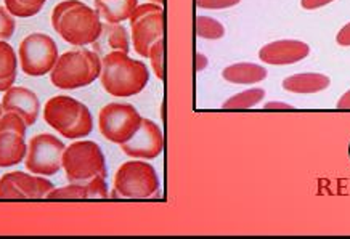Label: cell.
<instances>
[{"label": "cell", "instance_id": "cell-3", "mask_svg": "<svg viewBox=\"0 0 350 239\" xmlns=\"http://www.w3.org/2000/svg\"><path fill=\"white\" fill-rule=\"evenodd\" d=\"M100 55L81 47L59 55L53 70L50 71V82L62 90H76L94 84L100 79Z\"/></svg>", "mask_w": 350, "mask_h": 239}, {"label": "cell", "instance_id": "cell-28", "mask_svg": "<svg viewBox=\"0 0 350 239\" xmlns=\"http://www.w3.org/2000/svg\"><path fill=\"white\" fill-rule=\"evenodd\" d=\"M15 16H12L5 7H0V40L10 39L15 34Z\"/></svg>", "mask_w": 350, "mask_h": 239}, {"label": "cell", "instance_id": "cell-11", "mask_svg": "<svg viewBox=\"0 0 350 239\" xmlns=\"http://www.w3.org/2000/svg\"><path fill=\"white\" fill-rule=\"evenodd\" d=\"M53 188V183L42 175L15 170L0 177V199H40Z\"/></svg>", "mask_w": 350, "mask_h": 239}, {"label": "cell", "instance_id": "cell-5", "mask_svg": "<svg viewBox=\"0 0 350 239\" xmlns=\"http://www.w3.org/2000/svg\"><path fill=\"white\" fill-rule=\"evenodd\" d=\"M62 167L69 183L89 182L95 177L108 175L107 159L95 141H75L63 153Z\"/></svg>", "mask_w": 350, "mask_h": 239}, {"label": "cell", "instance_id": "cell-17", "mask_svg": "<svg viewBox=\"0 0 350 239\" xmlns=\"http://www.w3.org/2000/svg\"><path fill=\"white\" fill-rule=\"evenodd\" d=\"M329 77L319 72L293 74L283 81V89L291 94H319L329 87Z\"/></svg>", "mask_w": 350, "mask_h": 239}, {"label": "cell", "instance_id": "cell-2", "mask_svg": "<svg viewBox=\"0 0 350 239\" xmlns=\"http://www.w3.org/2000/svg\"><path fill=\"white\" fill-rule=\"evenodd\" d=\"M100 81L107 94L127 98L138 95L150 81V71L144 61L129 57L126 52H111L101 59Z\"/></svg>", "mask_w": 350, "mask_h": 239}, {"label": "cell", "instance_id": "cell-4", "mask_svg": "<svg viewBox=\"0 0 350 239\" xmlns=\"http://www.w3.org/2000/svg\"><path fill=\"white\" fill-rule=\"evenodd\" d=\"M44 119L50 127L68 140H82L94 130L89 108L68 95H57L45 103Z\"/></svg>", "mask_w": 350, "mask_h": 239}, {"label": "cell", "instance_id": "cell-7", "mask_svg": "<svg viewBox=\"0 0 350 239\" xmlns=\"http://www.w3.org/2000/svg\"><path fill=\"white\" fill-rule=\"evenodd\" d=\"M58 57L59 53L57 42L50 36L42 34V32H34V34L26 36L21 40L20 48H18L21 70L26 76L31 77H42L45 74H50Z\"/></svg>", "mask_w": 350, "mask_h": 239}, {"label": "cell", "instance_id": "cell-34", "mask_svg": "<svg viewBox=\"0 0 350 239\" xmlns=\"http://www.w3.org/2000/svg\"><path fill=\"white\" fill-rule=\"evenodd\" d=\"M338 108L339 109H350V90L345 92V94L340 96L338 101Z\"/></svg>", "mask_w": 350, "mask_h": 239}, {"label": "cell", "instance_id": "cell-16", "mask_svg": "<svg viewBox=\"0 0 350 239\" xmlns=\"http://www.w3.org/2000/svg\"><path fill=\"white\" fill-rule=\"evenodd\" d=\"M27 143L16 132H0V167H15L26 159Z\"/></svg>", "mask_w": 350, "mask_h": 239}, {"label": "cell", "instance_id": "cell-20", "mask_svg": "<svg viewBox=\"0 0 350 239\" xmlns=\"http://www.w3.org/2000/svg\"><path fill=\"white\" fill-rule=\"evenodd\" d=\"M18 72V57L7 40H0V92L13 87Z\"/></svg>", "mask_w": 350, "mask_h": 239}, {"label": "cell", "instance_id": "cell-35", "mask_svg": "<svg viewBox=\"0 0 350 239\" xmlns=\"http://www.w3.org/2000/svg\"><path fill=\"white\" fill-rule=\"evenodd\" d=\"M151 2H153V3H158V5H161V7H163V5H164V2H165V0H151Z\"/></svg>", "mask_w": 350, "mask_h": 239}, {"label": "cell", "instance_id": "cell-30", "mask_svg": "<svg viewBox=\"0 0 350 239\" xmlns=\"http://www.w3.org/2000/svg\"><path fill=\"white\" fill-rule=\"evenodd\" d=\"M336 42L342 47H350V23H347L336 36Z\"/></svg>", "mask_w": 350, "mask_h": 239}, {"label": "cell", "instance_id": "cell-1", "mask_svg": "<svg viewBox=\"0 0 350 239\" xmlns=\"http://www.w3.org/2000/svg\"><path fill=\"white\" fill-rule=\"evenodd\" d=\"M52 26L64 42L75 47L92 45L103 29V23L95 8L81 0L59 2L52 12Z\"/></svg>", "mask_w": 350, "mask_h": 239}, {"label": "cell", "instance_id": "cell-10", "mask_svg": "<svg viewBox=\"0 0 350 239\" xmlns=\"http://www.w3.org/2000/svg\"><path fill=\"white\" fill-rule=\"evenodd\" d=\"M66 146L52 133H39L27 143L25 159L26 169L31 173L42 177H52L62 169V159Z\"/></svg>", "mask_w": 350, "mask_h": 239}, {"label": "cell", "instance_id": "cell-13", "mask_svg": "<svg viewBox=\"0 0 350 239\" xmlns=\"http://www.w3.org/2000/svg\"><path fill=\"white\" fill-rule=\"evenodd\" d=\"M3 113L13 111L25 119L27 127L34 126L40 113V101L39 96L27 87H10L7 92H3L2 101Z\"/></svg>", "mask_w": 350, "mask_h": 239}, {"label": "cell", "instance_id": "cell-23", "mask_svg": "<svg viewBox=\"0 0 350 239\" xmlns=\"http://www.w3.org/2000/svg\"><path fill=\"white\" fill-rule=\"evenodd\" d=\"M5 8L12 16L16 18H31L36 16L42 10L47 0H3Z\"/></svg>", "mask_w": 350, "mask_h": 239}, {"label": "cell", "instance_id": "cell-21", "mask_svg": "<svg viewBox=\"0 0 350 239\" xmlns=\"http://www.w3.org/2000/svg\"><path fill=\"white\" fill-rule=\"evenodd\" d=\"M265 98V90L259 89H250L244 90L241 94L230 96V98L224 103V109H250L254 108Z\"/></svg>", "mask_w": 350, "mask_h": 239}, {"label": "cell", "instance_id": "cell-19", "mask_svg": "<svg viewBox=\"0 0 350 239\" xmlns=\"http://www.w3.org/2000/svg\"><path fill=\"white\" fill-rule=\"evenodd\" d=\"M138 5V0H95V10L105 23H119L129 20Z\"/></svg>", "mask_w": 350, "mask_h": 239}, {"label": "cell", "instance_id": "cell-9", "mask_svg": "<svg viewBox=\"0 0 350 239\" xmlns=\"http://www.w3.org/2000/svg\"><path fill=\"white\" fill-rule=\"evenodd\" d=\"M140 113L129 103H109L98 114L100 133L116 145L126 143L135 135L142 124Z\"/></svg>", "mask_w": 350, "mask_h": 239}, {"label": "cell", "instance_id": "cell-14", "mask_svg": "<svg viewBox=\"0 0 350 239\" xmlns=\"http://www.w3.org/2000/svg\"><path fill=\"white\" fill-rule=\"evenodd\" d=\"M308 53H310V47L301 40H276L260 48L259 58L260 61L271 66H286V64L302 61L308 57Z\"/></svg>", "mask_w": 350, "mask_h": 239}, {"label": "cell", "instance_id": "cell-15", "mask_svg": "<svg viewBox=\"0 0 350 239\" xmlns=\"http://www.w3.org/2000/svg\"><path fill=\"white\" fill-rule=\"evenodd\" d=\"M131 47V38L129 32L121 23H103V29H101L100 38L92 44V50L96 55H108L111 52H126L129 53Z\"/></svg>", "mask_w": 350, "mask_h": 239}, {"label": "cell", "instance_id": "cell-27", "mask_svg": "<svg viewBox=\"0 0 350 239\" xmlns=\"http://www.w3.org/2000/svg\"><path fill=\"white\" fill-rule=\"evenodd\" d=\"M108 196L107 178L98 175L87 182V199H107Z\"/></svg>", "mask_w": 350, "mask_h": 239}, {"label": "cell", "instance_id": "cell-6", "mask_svg": "<svg viewBox=\"0 0 350 239\" xmlns=\"http://www.w3.org/2000/svg\"><path fill=\"white\" fill-rule=\"evenodd\" d=\"M159 190V177L145 160H129L114 175V195L126 199H146Z\"/></svg>", "mask_w": 350, "mask_h": 239}, {"label": "cell", "instance_id": "cell-25", "mask_svg": "<svg viewBox=\"0 0 350 239\" xmlns=\"http://www.w3.org/2000/svg\"><path fill=\"white\" fill-rule=\"evenodd\" d=\"M164 52H165V44H164V39H161V40H158V42H154L153 45H151L150 55H148L154 74L159 81H164V76H165Z\"/></svg>", "mask_w": 350, "mask_h": 239}, {"label": "cell", "instance_id": "cell-31", "mask_svg": "<svg viewBox=\"0 0 350 239\" xmlns=\"http://www.w3.org/2000/svg\"><path fill=\"white\" fill-rule=\"evenodd\" d=\"M331 2H334V0H301V5L306 10H317V8L328 5Z\"/></svg>", "mask_w": 350, "mask_h": 239}, {"label": "cell", "instance_id": "cell-18", "mask_svg": "<svg viewBox=\"0 0 350 239\" xmlns=\"http://www.w3.org/2000/svg\"><path fill=\"white\" fill-rule=\"evenodd\" d=\"M222 77L230 84H257L267 77V70L254 63H234L225 68Z\"/></svg>", "mask_w": 350, "mask_h": 239}, {"label": "cell", "instance_id": "cell-8", "mask_svg": "<svg viewBox=\"0 0 350 239\" xmlns=\"http://www.w3.org/2000/svg\"><path fill=\"white\" fill-rule=\"evenodd\" d=\"M132 27L133 50L140 57L148 58L150 48L154 42L164 38V10L158 3L137 5L129 18Z\"/></svg>", "mask_w": 350, "mask_h": 239}, {"label": "cell", "instance_id": "cell-22", "mask_svg": "<svg viewBox=\"0 0 350 239\" xmlns=\"http://www.w3.org/2000/svg\"><path fill=\"white\" fill-rule=\"evenodd\" d=\"M195 32L198 38L206 40H219L225 36V27L220 21L211 16H196Z\"/></svg>", "mask_w": 350, "mask_h": 239}, {"label": "cell", "instance_id": "cell-29", "mask_svg": "<svg viewBox=\"0 0 350 239\" xmlns=\"http://www.w3.org/2000/svg\"><path fill=\"white\" fill-rule=\"evenodd\" d=\"M196 7L202 10H225L238 5L241 0H195Z\"/></svg>", "mask_w": 350, "mask_h": 239}, {"label": "cell", "instance_id": "cell-24", "mask_svg": "<svg viewBox=\"0 0 350 239\" xmlns=\"http://www.w3.org/2000/svg\"><path fill=\"white\" fill-rule=\"evenodd\" d=\"M47 199H87V182H76L63 188H53L47 195Z\"/></svg>", "mask_w": 350, "mask_h": 239}, {"label": "cell", "instance_id": "cell-26", "mask_svg": "<svg viewBox=\"0 0 350 239\" xmlns=\"http://www.w3.org/2000/svg\"><path fill=\"white\" fill-rule=\"evenodd\" d=\"M16 132L20 135L26 137V130H27V124L25 122L20 114L13 113V111H7L0 116V132Z\"/></svg>", "mask_w": 350, "mask_h": 239}, {"label": "cell", "instance_id": "cell-12", "mask_svg": "<svg viewBox=\"0 0 350 239\" xmlns=\"http://www.w3.org/2000/svg\"><path fill=\"white\" fill-rule=\"evenodd\" d=\"M121 150L127 156L135 159H154L163 153L164 137L158 124L150 119H142L140 127L135 135L126 143L121 145Z\"/></svg>", "mask_w": 350, "mask_h": 239}, {"label": "cell", "instance_id": "cell-33", "mask_svg": "<svg viewBox=\"0 0 350 239\" xmlns=\"http://www.w3.org/2000/svg\"><path fill=\"white\" fill-rule=\"evenodd\" d=\"M206 66H207V58L204 57V55L196 53V57H195V70L196 71H202Z\"/></svg>", "mask_w": 350, "mask_h": 239}, {"label": "cell", "instance_id": "cell-36", "mask_svg": "<svg viewBox=\"0 0 350 239\" xmlns=\"http://www.w3.org/2000/svg\"><path fill=\"white\" fill-rule=\"evenodd\" d=\"M3 114V109H2V103H0V116H2Z\"/></svg>", "mask_w": 350, "mask_h": 239}, {"label": "cell", "instance_id": "cell-32", "mask_svg": "<svg viewBox=\"0 0 350 239\" xmlns=\"http://www.w3.org/2000/svg\"><path fill=\"white\" fill-rule=\"evenodd\" d=\"M264 109L267 111H293V107L288 103H283V101H270V103H265Z\"/></svg>", "mask_w": 350, "mask_h": 239}]
</instances>
